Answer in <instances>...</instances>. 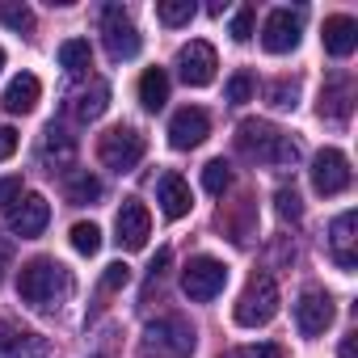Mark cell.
<instances>
[{
	"mask_svg": "<svg viewBox=\"0 0 358 358\" xmlns=\"http://www.w3.org/2000/svg\"><path fill=\"white\" fill-rule=\"evenodd\" d=\"M114 232H118V245H122V249H131V253L143 249L148 236H152V215H148V207H143L139 199H127V203L118 207Z\"/></svg>",
	"mask_w": 358,
	"mask_h": 358,
	"instance_id": "12",
	"label": "cell"
},
{
	"mask_svg": "<svg viewBox=\"0 0 358 358\" xmlns=\"http://www.w3.org/2000/svg\"><path fill=\"white\" fill-rule=\"evenodd\" d=\"M101 38H106L110 59H135L139 47H143L139 30H135V22L127 17L122 5H106V9H101Z\"/></svg>",
	"mask_w": 358,
	"mask_h": 358,
	"instance_id": "6",
	"label": "cell"
},
{
	"mask_svg": "<svg viewBox=\"0 0 358 358\" xmlns=\"http://www.w3.org/2000/svg\"><path fill=\"white\" fill-rule=\"evenodd\" d=\"M207 135H211V118H207V110H199V106L177 110V114H173V122H169V143H173L177 152L199 148Z\"/></svg>",
	"mask_w": 358,
	"mask_h": 358,
	"instance_id": "13",
	"label": "cell"
},
{
	"mask_svg": "<svg viewBox=\"0 0 358 358\" xmlns=\"http://www.w3.org/2000/svg\"><path fill=\"white\" fill-rule=\"evenodd\" d=\"M312 190L324 194V199L350 190V160H345V152H337V148L316 152V160H312Z\"/></svg>",
	"mask_w": 358,
	"mask_h": 358,
	"instance_id": "9",
	"label": "cell"
},
{
	"mask_svg": "<svg viewBox=\"0 0 358 358\" xmlns=\"http://www.w3.org/2000/svg\"><path fill=\"white\" fill-rule=\"evenodd\" d=\"M68 241H72V249H76V253L93 257V253L101 249V228H97V224H72Z\"/></svg>",
	"mask_w": 358,
	"mask_h": 358,
	"instance_id": "28",
	"label": "cell"
},
{
	"mask_svg": "<svg viewBox=\"0 0 358 358\" xmlns=\"http://www.w3.org/2000/svg\"><path fill=\"white\" fill-rule=\"evenodd\" d=\"M38 93H43V85H38V76H30V72H22V76H13L9 80V89H5V110L9 114H30L34 106H38Z\"/></svg>",
	"mask_w": 358,
	"mask_h": 358,
	"instance_id": "20",
	"label": "cell"
},
{
	"mask_svg": "<svg viewBox=\"0 0 358 358\" xmlns=\"http://www.w3.org/2000/svg\"><path fill=\"white\" fill-rule=\"evenodd\" d=\"M278 316V282L270 274H253L236 299V324L241 329H266Z\"/></svg>",
	"mask_w": 358,
	"mask_h": 358,
	"instance_id": "4",
	"label": "cell"
},
{
	"mask_svg": "<svg viewBox=\"0 0 358 358\" xmlns=\"http://www.w3.org/2000/svg\"><path fill=\"white\" fill-rule=\"evenodd\" d=\"M9 257H13V245H9V236H0V278L9 270Z\"/></svg>",
	"mask_w": 358,
	"mask_h": 358,
	"instance_id": "39",
	"label": "cell"
},
{
	"mask_svg": "<svg viewBox=\"0 0 358 358\" xmlns=\"http://www.w3.org/2000/svg\"><path fill=\"white\" fill-rule=\"evenodd\" d=\"M203 186H207V194H215V199L232 186V169H228V160H211V164H203Z\"/></svg>",
	"mask_w": 358,
	"mask_h": 358,
	"instance_id": "29",
	"label": "cell"
},
{
	"mask_svg": "<svg viewBox=\"0 0 358 358\" xmlns=\"http://www.w3.org/2000/svg\"><path fill=\"white\" fill-rule=\"evenodd\" d=\"M207 13H211V17H224V13H228V0H211Z\"/></svg>",
	"mask_w": 358,
	"mask_h": 358,
	"instance_id": "41",
	"label": "cell"
},
{
	"mask_svg": "<svg viewBox=\"0 0 358 358\" xmlns=\"http://www.w3.org/2000/svg\"><path fill=\"white\" fill-rule=\"evenodd\" d=\"M17 152V131L13 127H0V160H9Z\"/></svg>",
	"mask_w": 358,
	"mask_h": 358,
	"instance_id": "37",
	"label": "cell"
},
{
	"mask_svg": "<svg viewBox=\"0 0 358 358\" xmlns=\"http://www.w3.org/2000/svg\"><path fill=\"white\" fill-rule=\"evenodd\" d=\"M228 287V266L224 262H215V257H190V266H186V274H182V291L194 299V303H211L220 291Z\"/></svg>",
	"mask_w": 358,
	"mask_h": 358,
	"instance_id": "7",
	"label": "cell"
},
{
	"mask_svg": "<svg viewBox=\"0 0 358 358\" xmlns=\"http://www.w3.org/2000/svg\"><path fill=\"white\" fill-rule=\"evenodd\" d=\"M236 148H241V156H249L257 164H270V169H291L299 160V143L291 135H282L278 127L257 122V118H245L236 127Z\"/></svg>",
	"mask_w": 358,
	"mask_h": 358,
	"instance_id": "1",
	"label": "cell"
},
{
	"mask_svg": "<svg viewBox=\"0 0 358 358\" xmlns=\"http://www.w3.org/2000/svg\"><path fill=\"white\" fill-rule=\"evenodd\" d=\"M5 341H9V358H51L47 341L34 337V333H13V337H5Z\"/></svg>",
	"mask_w": 358,
	"mask_h": 358,
	"instance_id": "26",
	"label": "cell"
},
{
	"mask_svg": "<svg viewBox=\"0 0 358 358\" xmlns=\"http://www.w3.org/2000/svg\"><path fill=\"white\" fill-rule=\"evenodd\" d=\"M274 211H278L287 224H299V220H303V203H299L295 190H278V194H274Z\"/></svg>",
	"mask_w": 358,
	"mask_h": 358,
	"instance_id": "32",
	"label": "cell"
},
{
	"mask_svg": "<svg viewBox=\"0 0 358 358\" xmlns=\"http://www.w3.org/2000/svg\"><path fill=\"white\" fill-rule=\"evenodd\" d=\"M0 26H9L17 34H30L34 30V13L22 5V0H0Z\"/></svg>",
	"mask_w": 358,
	"mask_h": 358,
	"instance_id": "25",
	"label": "cell"
},
{
	"mask_svg": "<svg viewBox=\"0 0 358 358\" xmlns=\"http://www.w3.org/2000/svg\"><path fill=\"white\" fill-rule=\"evenodd\" d=\"M22 199V177H0V211H13Z\"/></svg>",
	"mask_w": 358,
	"mask_h": 358,
	"instance_id": "35",
	"label": "cell"
},
{
	"mask_svg": "<svg viewBox=\"0 0 358 358\" xmlns=\"http://www.w3.org/2000/svg\"><path fill=\"white\" fill-rule=\"evenodd\" d=\"M156 203H160V211H164L169 220H182V215H190V207H194L190 186H186L177 173H164V177H160V186H156Z\"/></svg>",
	"mask_w": 358,
	"mask_h": 358,
	"instance_id": "19",
	"label": "cell"
},
{
	"mask_svg": "<svg viewBox=\"0 0 358 358\" xmlns=\"http://www.w3.org/2000/svg\"><path fill=\"white\" fill-rule=\"evenodd\" d=\"M253 22H257V9H253V5H241L236 17H232V26H228V34H232L236 43H249V38H253Z\"/></svg>",
	"mask_w": 358,
	"mask_h": 358,
	"instance_id": "30",
	"label": "cell"
},
{
	"mask_svg": "<svg viewBox=\"0 0 358 358\" xmlns=\"http://www.w3.org/2000/svg\"><path fill=\"white\" fill-rule=\"evenodd\" d=\"M38 160L55 173V169H68L72 160H76V139L59 127V122H51L47 131H43V143H38Z\"/></svg>",
	"mask_w": 358,
	"mask_h": 358,
	"instance_id": "16",
	"label": "cell"
},
{
	"mask_svg": "<svg viewBox=\"0 0 358 358\" xmlns=\"http://www.w3.org/2000/svg\"><path fill=\"white\" fill-rule=\"evenodd\" d=\"M97 199H101V182H97L89 169H80V173L68 177V203H72V207H89V203H97Z\"/></svg>",
	"mask_w": 358,
	"mask_h": 358,
	"instance_id": "23",
	"label": "cell"
},
{
	"mask_svg": "<svg viewBox=\"0 0 358 358\" xmlns=\"http://www.w3.org/2000/svg\"><path fill=\"white\" fill-rule=\"evenodd\" d=\"M320 43H324V51H329L333 59H345V55H354V47H358V22H354V17H345V13H333V17H324Z\"/></svg>",
	"mask_w": 358,
	"mask_h": 358,
	"instance_id": "15",
	"label": "cell"
},
{
	"mask_svg": "<svg viewBox=\"0 0 358 358\" xmlns=\"http://www.w3.org/2000/svg\"><path fill=\"white\" fill-rule=\"evenodd\" d=\"M337 118V122H345L350 118V80L345 76H337L333 85H324V93H320V118Z\"/></svg>",
	"mask_w": 358,
	"mask_h": 358,
	"instance_id": "22",
	"label": "cell"
},
{
	"mask_svg": "<svg viewBox=\"0 0 358 358\" xmlns=\"http://www.w3.org/2000/svg\"><path fill=\"white\" fill-rule=\"evenodd\" d=\"M194 13H199L194 0H160V5H156V17H160L164 26H186Z\"/></svg>",
	"mask_w": 358,
	"mask_h": 358,
	"instance_id": "27",
	"label": "cell"
},
{
	"mask_svg": "<svg viewBox=\"0 0 358 358\" xmlns=\"http://www.w3.org/2000/svg\"><path fill=\"white\" fill-rule=\"evenodd\" d=\"M354 228H358V215L354 211H341L329 228V249H333V262L350 274L358 266V253H354Z\"/></svg>",
	"mask_w": 358,
	"mask_h": 358,
	"instance_id": "17",
	"label": "cell"
},
{
	"mask_svg": "<svg viewBox=\"0 0 358 358\" xmlns=\"http://www.w3.org/2000/svg\"><path fill=\"white\" fill-rule=\"evenodd\" d=\"M270 106L274 110H295V97H299V80H278V85H270Z\"/></svg>",
	"mask_w": 358,
	"mask_h": 358,
	"instance_id": "31",
	"label": "cell"
},
{
	"mask_svg": "<svg viewBox=\"0 0 358 358\" xmlns=\"http://www.w3.org/2000/svg\"><path fill=\"white\" fill-rule=\"evenodd\" d=\"M0 68H5V51H0Z\"/></svg>",
	"mask_w": 358,
	"mask_h": 358,
	"instance_id": "42",
	"label": "cell"
},
{
	"mask_svg": "<svg viewBox=\"0 0 358 358\" xmlns=\"http://www.w3.org/2000/svg\"><path fill=\"white\" fill-rule=\"evenodd\" d=\"M106 106H110V85H106V80H89V85L76 89L72 101H68V110H72L76 122H97V118L106 114Z\"/></svg>",
	"mask_w": 358,
	"mask_h": 358,
	"instance_id": "18",
	"label": "cell"
},
{
	"mask_svg": "<svg viewBox=\"0 0 358 358\" xmlns=\"http://www.w3.org/2000/svg\"><path fill=\"white\" fill-rule=\"evenodd\" d=\"M295 324H299V333L303 337H320L329 324H333V299L324 295V291H303L299 295V303H295Z\"/></svg>",
	"mask_w": 358,
	"mask_h": 358,
	"instance_id": "14",
	"label": "cell"
},
{
	"mask_svg": "<svg viewBox=\"0 0 358 358\" xmlns=\"http://www.w3.org/2000/svg\"><path fill=\"white\" fill-rule=\"evenodd\" d=\"M253 89H257V80H253L249 72H236V76L228 80V101H232V106H245V101H253Z\"/></svg>",
	"mask_w": 358,
	"mask_h": 358,
	"instance_id": "33",
	"label": "cell"
},
{
	"mask_svg": "<svg viewBox=\"0 0 358 358\" xmlns=\"http://www.w3.org/2000/svg\"><path fill=\"white\" fill-rule=\"evenodd\" d=\"M47 224H51V203H47L43 194H26V199H17V207L9 211V232L22 236V241L43 236Z\"/></svg>",
	"mask_w": 358,
	"mask_h": 358,
	"instance_id": "11",
	"label": "cell"
},
{
	"mask_svg": "<svg viewBox=\"0 0 358 358\" xmlns=\"http://www.w3.org/2000/svg\"><path fill=\"white\" fill-rule=\"evenodd\" d=\"M17 295L34 308H59V299L72 295V274L55 257H34L17 274Z\"/></svg>",
	"mask_w": 358,
	"mask_h": 358,
	"instance_id": "2",
	"label": "cell"
},
{
	"mask_svg": "<svg viewBox=\"0 0 358 358\" xmlns=\"http://www.w3.org/2000/svg\"><path fill=\"white\" fill-rule=\"evenodd\" d=\"M358 333H350L345 341H341V358H358V341H354Z\"/></svg>",
	"mask_w": 358,
	"mask_h": 358,
	"instance_id": "40",
	"label": "cell"
},
{
	"mask_svg": "<svg viewBox=\"0 0 358 358\" xmlns=\"http://www.w3.org/2000/svg\"><path fill=\"white\" fill-rule=\"evenodd\" d=\"M194 324L182 320V316H160V320H148L143 329V354L148 358H186L194 354Z\"/></svg>",
	"mask_w": 358,
	"mask_h": 358,
	"instance_id": "3",
	"label": "cell"
},
{
	"mask_svg": "<svg viewBox=\"0 0 358 358\" xmlns=\"http://www.w3.org/2000/svg\"><path fill=\"white\" fill-rule=\"evenodd\" d=\"M59 68L72 72V76H80L85 68H93V47H89L85 38H68V43L59 47Z\"/></svg>",
	"mask_w": 358,
	"mask_h": 358,
	"instance_id": "24",
	"label": "cell"
},
{
	"mask_svg": "<svg viewBox=\"0 0 358 358\" xmlns=\"http://www.w3.org/2000/svg\"><path fill=\"white\" fill-rule=\"evenodd\" d=\"M169 262H173V253H169V249H160V253H156V262H152V282L169 270Z\"/></svg>",
	"mask_w": 358,
	"mask_h": 358,
	"instance_id": "38",
	"label": "cell"
},
{
	"mask_svg": "<svg viewBox=\"0 0 358 358\" xmlns=\"http://www.w3.org/2000/svg\"><path fill=\"white\" fill-rule=\"evenodd\" d=\"M143 135L135 131V127H114V131H106L101 135V143H97V156H101V164L106 169H114V173H131L139 160H143Z\"/></svg>",
	"mask_w": 358,
	"mask_h": 358,
	"instance_id": "5",
	"label": "cell"
},
{
	"mask_svg": "<svg viewBox=\"0 0 358 358\" xmlns=\"http://www.w3.org/2000/svg\"><path fill=\"white\" fill-rule=\"evenodd\" d=\"M139 101H143V110H164V101H169V72L164 68H148L143 76H139Z\"/></svg>",
	"mask_w": 358,
	"mask_h": 358,
	"instance_id": "21",
	"label": "cell"
},
{
	"mask_svg": "<svg viewBox=\"0 0 358 358\" xmlns=\"http://www.w3.org/2000/svg\"><path fill=\"white\" fill-rule=\"evenodd\" d=\"M232 358H282V350L270 345V341H262V345H245V350H236Z\"/></svg>",
	"mask_w": 358,
	"mask_h": 358,
	"instance_id": "36",
	"label": "cell"
},
{
	"mask_svg": "<svg viewBox=\"0 0 358 358\" xmlns=\"http://www.w3.org/2000/svg\"><path fill=\"white\" fill-rule=\"evenodd\" d=\"M127 282H131V266H127V262L106 266V274H101V287H106V291H122Z\"/></svg>",
	"mask_w": 358,
	"mask_h": 358,
	"instance_id": "34",
	"label": "cell"
},
{
	"mask_svg": "<svg viewBox=\"0 0 358 358\" xmlns=\"http://www.w3.org/2000/svg\"><path fill=\"white\" fill-rule=\"evenodd\" d=\"M299 34H303V5L295 9H274L262 26V47L270 55H287L299 47Z\"/></svg>",
	"mask_w": 358,
	"mask_h": 358,
	"instance_id": "8",
	"label": "cell"
},
{
	"mask_svg": "<svg viewBox=\"0 0 358 358\" xmlns=\"http://www.w3.org/2000/svg\"><path fill=\"white\" fill-rule=\"evenodd\" d=\"M215 68H220L215 47L203 43V38H194V43H186L182 51H177V72H182V80L190 89H207L215 80Z\"/></svg>",
	"mask_w": 358,
	"mask_h": 358,
	"instance_id": "10",
	"label": "cell"
}]
</instances>
